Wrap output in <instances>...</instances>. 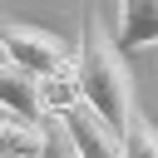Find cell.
Segmentation results:
<instances>
[{
	"instance_id": "6",
	"label": "cell",
	"mask_w": 158,
	"mask_h": 158,
	"mask_svg": "<svg viewBox=\"0 0 158 158\" xmlns=\"http://www.w3.org/2000/svg\"><path fill=\"white\" fill-rule=\"evenodd\" d=\"M0 158H44V123L5 118L0 123Z\"/></svg>"
},
{
	"instance_id": "2",
	"label": "cell",
	"mask_w": 158,
	"mask_h": 158,
	"mask_svg": "<svg viewBox=\"0 0 158 158\" xmlns=\"http://www.w3.org/2000/svg\"><path fill=\"white\" fill-rule=\"evenodd\" d=\"M0 40H5V54L35 74H59L79 59V54H69V44L54 30H40V25H0Z\"/></svg>"
},
{
	"instance_id": "9",
	"label": "cell",
	"mask_w": 158,
	"mask_h": 158,
	"mask_svg": "<svg viewBox=\"0 0 158 158\" xmlns=\"http://www.w3.org/2000/svg\"><path fill=\"white\" fill-rule=\"evenodd\" d=\"M44 158H79V148L59 118H44Z\"/></svg>"
},
{
	"instance_id": "5",
	"label": "cell",
	"mask_w": 158,
	"mask_h": 158,
	"mask_svg": "<svg viewBox=\"0 0 158 158\" xmlns=\"http://www.w3.org/2000/svg\"><path fill=\"white\" fill-rule=\"evenodd\" d=\"M114 40H118L123 54L158 44V0H123V20H118Z\"/></svg>"
},
{
	"instance_id": "1",
	"label": "cell",
	"mask_w": 158,
	"mask_h": 158,
	"mask_svg": "<svg viewBox=\"0 0 158 158\" xmlns=\"http://www.w3.org/2000/svg\"><path fill=\"white\" fill-rule=\"evenodd\" d=\"M79 89H84V99H89L109 123H118V128H128V118L138 114L128 54H123L118 40L104 30L99 10L84 15V40H79Z\"/></svg>"
},
{
	"instance_id": "3",
	"label": "cell",
	"mask_w": 158,
	"mask_h": 158,
	"mask_svg": "<svg viewBox=\"0 0 158 158\" xmlns=\"http://www.w3.org/2000/svg\"><path fill=\"white\" fill-rule=\"evenodd\" d=\"M54 118L69 128L79 158H123V128L109 123L89 99H79L74 109H64V114H54Z\"/></svg>"
},
{
	"instance_id": "7",
	"label": "cell",
	"mask_w": 158,
	"mask_h": 158,
	"mask_svg": "<svg viewBox=\"0 0 158 158\" xmlns=\"http://www.w3.org/2000/svg\"><path fill=\"white\" fill-rule=\"evenodd\" d=\"M79 99H84V89H79V59L69 69H59V74H44V104H49V114L74 109Z\"/></svg>"
},
{
	"instance_id": "4",
	"label": "cell",
	"mask_w": 158,
	"mask_h": 158,
	"mask_svg": "<svg viewBox=\"0 0 158 158\" xmlns=\"http://www.w3.org/2000/svg\"><path fill=\"white\" fill-rule=\"evenodd\" d=\"M0 109H5L10 118H25V123L54 118L49 104H44V74H35V69L5 59V64H0Z\"/></svg>"
},
{
	"instance_id": "8",
	"label": "cell",
	"mask_w": 158,
	"mask_h": 158,
	"mask_svg": "<svg viewBox=\"0 0 158 158\" xmlns=\"http://www.w3.org/2000/svg\"><path fill=\"white\" fill-rule=\"evenodd\" d=\"M123 158H158V128L143 114H133L123 128Z\"/></svg>"
},
{
	"instance_id": "11",
	"label": "cell",
	"mask_w": 158,
	"mask_h": 158,
	"mask_svg": "<svg viewBox=\"0 0 158 158\" xmlns=\"http://www.w3.org/2000/svg\"><path fill=\"white\" fill-rule=\"evenodd\" d=\"M5 118H10V114H5V109H0V123H5Z\"/></svg>"
},
{
	"instance_id": "10",
	"label": "cell",
	"mask_w": 158,
	"mask_h": 158,
	"mask_svg": "<svg viewBox=\"0 0 158 158\" xmlns=\"http://www.w3.org/2000/svg\"><path fill=\"white\" fill-rule=\"evenodd\" d=\"M5 59H10V54H5V40H0V64H5Z\"/></svg>"
}]
</instances>
